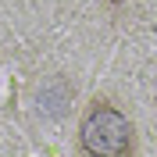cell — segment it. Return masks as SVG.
<instances>
[{
	"label": "cell",
	"instance_id": "6da1fadb",
	"mask_svg": "<svg viewBox=\"0 0 157 157\" xmlns=\"http://www.w3.org/2000/svg\"><path fill=\"white\" fill-rule=\"evenodd\" d=\"M78 150L89 157H132L136 125L107 97H93L78 118Z\"/></svg>",
	"mask_w": 157,
	"mask_h": 157
}]
</instances>
